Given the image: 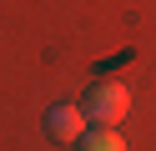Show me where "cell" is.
Returning a JSON list of instances; mask_svg holds the SVG:
<instances>
[{
    "label": "cell",
    "mask_w": 156,
    "mask_h": 151,
    "mask_svg": "<svg viewBox=\"0 0 156 151\" xmlns=\"http://www.w3.org/2000/svg\"><path fill=\"white\" fill-rule=\"evenodd\" d=\"M76 146H81V151H126V141H121L116 126H96V131H86Z\"/></svg>",
    "instance_id": "cell-3"
},
{
    "label": "cell",
    "mask_w": 156,
    "mask_h": 151,
    "mask_svg": "<svg viewBox=\"0 0 156 151\" xmlns=\"http://www.w3.org/2000/svg\"><path fill=\"white\" fill-rule=\"evenodd\" d=\"M81 111L96 126H116V121H126V111H131V91H126L121 81H96L81 96Z\"/></svg>",
    "instance_id": "cell-1"
},
{
    "label": "cell",
    "mask_w": 156,
    "mask_h": 151,
    "mask_svg": "<svg viewBox=\"0 0 156 151\" xmlns=\"http://www.w3.org/2000/svg\"><path fill=\"white\" fill-rule=\"evenodd\" d=\"M45 136H51V141H81L86 136V111L71 106V101L51 106V111H45Z\"/></svg>",
    "instance_id": "cell-2"
}]
</instances>
